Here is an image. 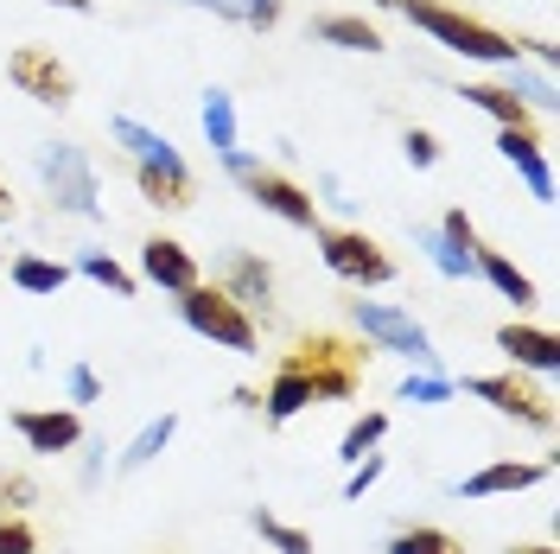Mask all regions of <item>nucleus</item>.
I'll return each instance as SVG.
<instances>
[{"label":"nucleus","mask_w":560,"mask_h":554,"mask_svg":"<svg viewBox=\"0 0 560 554\" xmlns=\"http://www.w3.org/2000/svg\"><path fill=\"white\" fill-rule=\"evenodd\" d=\"M497 350L510 357V370H535V377H555L560 370V338L548 332V325L510 319V325H497Z\"/></svg>","instance_id":"nucleus-14"},{"label":"nucleus","mask_w":560,"mask_h":554,"mask_svg":"<svg viewBox=\"0 0 560 554\" xmlns=\"http://www.w3.org/2000/svg\"><path fill=\"white\" fill-rule=\"evenodd\" d=\"M465 395H478V402H490L503 420H523V427H535V434H555V402L535 389V382H523V370H490V377H465Z\"/></svg>","instance_id":"nucleus-8"},{"label":"nucleus","mask_w":560,"mask_h":554,"mask_svg":"<svg viewBox=\"0 0 560 554\" xmlns=\"http://www.w3.org/2000/svg\"><path fill=\"white\" fill-rule=\"evenodd\" d=\"M471 268H478V275H485L490 287L503 293V300H516V312L541 300V287H535V280H528L523 268L510 262V255H503V249H485V243H478V249H471Z\"/></svg>","instance_id":"nucleus-17"},{"label":"nucleus","mask_w":560,"mask_h":554,"mask_svg":"<svg viewBox=\"0 0 560 554\" xmlns=\"http://www.w3.org/2000/svg\"><path fill=\"white\" fill-rule=\"evenodd\" d=\"M108 135L128 147V160H135V185H140V198H147L153 210H191L198 205V178H191V166L178 160V147L166 135H153V128L135 122V115H115Z\"/></svg>","instance_id":"nucleus-1"},{"label":"nucleus","mask_w":560,"mask_h":554,"mask_svg":"<svg viewBox=\"0 0 560 554\" xmlns=\"http://www.w3.org/2000/svg\"><path fill=\"white\" fill-rule=\"evenodd\" d=\"M510 554H560V549H555V542H516Z\"/></svg>","instance_id":"nucleus-37"},{"label":"nucleus","mask_w":560,"mask_h":554,"mask_svg":"<svg viewBox=\"0 0 560 554\" xmlns=\"http://www.w3.org/2000/svg\"><path fill=\"white\" fill-rule=\"evenodd\" d=\"M383 472H388V459H383V452H363V459L350 465V478H345V497H350V504H357V497H363V490L376 485Z\"/></svg>","instance_id":"nucleus-33"},{"label":"nucleus","mask_w":560,"mask_h":554,"mask_svg":"<svg viewBox=\"0 0 560 554\" xmlns=\"http://www.w3.org/2000/svg\"><path fill=\"white\" fill-rule=\"evenodd\" d=\"M140 280H153V287H166V293H185V287H198V255L178 243V236H147L140 243Z\"/></svg>","instance_id":"nucleus-15"},{"label":"nucleus","mask_w":560,"mask_h":554,"mask_svg":"<svg viewBox=\"0 0 560 554\" xmlns=\"http://www.w3.org/2000/svg\"><path fill=\"white\" fill-rule=\"evenodd\" d=\"M38 178H45V192H51L58 210H70V217H103V205H96V166H90V153L77 140H45L38 147Z\"/></svg>","instance_id":"nucleus-7"},{"label":"nucleus","mask_w":560,"mask_h":554,"mask_svg":"<svg viewBox=\"0 0 560 554\" xmlns=\"http://www.w3.org/2000/svg\"><path fill=\"white\" fill-rule=\"evenodd\" d=\"M541 478H555V465L548 459H490V465H478L471 478H458L453 497H510V490H528V485H541Z\"/></svg>","instance_id":"nucleus-12"},{"label":"nucleus","mask_w":560,"mask_h":554,"mask_svg":"<svg viewBox=\"0 0 560 554\" xmlns=\"http://www.w3.org/2000/svg\"><path fill=\"white\" fill-rule=\"evenodd\" d=\"M7 217H13V192H7V185H0V223H7Z\"/></svg>","instance_id":"nucleus-38"},{"label":"nucleus","mask_w":560,"mask_h":554,"mask_svg":"<svg viewBox=\"0 0 560 554\" xmlns=\"http://www.w3.org/2000/svg\"><path fill=\"white\" fill-rule=\"evenodd\" d=\"M388 554H465L453 529H433V522H408V529H395L388 535Z\"/></svg>","instance_id":"nucleus-23"},{"label":"nucleus","mask_w":560,"mask_h":554,"mask_svg":"<svg viewBox=\"0 0 560 554\" xmlns=\"http://www.w3.org/2000/svg\"><path fill=\"white\" fill-rule=\"evenodd\" d=\"M0 554H38V529L26 517H0Z\"/></svg>","instance_id":"nucleus-32"},{"label":"nucleus","mask_w":560,"mask_h":554,"mask_svg":"<svg viewBox=\"0 0 560 554\" xmlns=\"http://www.w3.org/2000/svg\"><path fill=\"white\" fill-rule=\"evenodd\" d=\"M205 135L217 153H236V103H230V90H205Z\"/></svg>","instance_id":"nucleus-27"},{"label":"nucleus","mask_w":560,"mask_h":554,"mask_svg":"<svg viewBox=\"0 0 560 554\" xmlns=\"http://www.w3.org/2000/svg\"><path fill=\"white\" fill-rule=\"evenodd\" d=\"M7 77H13L20 96H33V103H45V108H65L70 96H77V77H70V65L51 45H13V51H7Z\"/></svg>","instance_id":"nucleus-9"},{"label":"nucleus","mask_w":560,"mask_h":554,"mask_svg":"<svg viewBox=\"0 0 560 554\" xmlns=\"http://www.w3.org/2000/svg\"><path fill=\"white\" fill-rule=\"evenodd\" d=\"M446 395H453V377H440V370H420L401 382V402H420V408H440Z\"/></svg>","instance_id":"nucleus-29"},{"label":"nucleus","mask_w":560,"mask_h":554,"mask_svg":"<svg viewBox=\"0 0 560 554\" xmlns=\"http://www.w3.org/2000/svg\"><path fill=\"white\" fill-rule=\"evenodd\" d=\"M77 268L96 280V287H108L115 300H135V287H140V280L128 275V268H121L115 255H108V249H83V255H77Z\"/></svg>","instance_id":"nucleus-25"},{"label":"nucleus","mask_w":560,"mask_h":554,"mask_svg":"<svg viewBox=\"0 0 560 554\" xmlns=\"http://www.w3.org/2000/svg\"><path fill=\"white\" fill-rule=\"evenodd\" d=\"M7 280H13L20 293H65L70 268L51 262V255H13V262H7Z\"/></svg>","instance_id":"nucleus-21"},{"label":"nucleus","mask_w":560,"mask_h":554,"mask_svg":"<svg viewBox=\"0 0 560 554\" xmlns=\"http://www.w3.org/2000/svg\"><path fill=\"white\" fill-rule=\"evenodd\" d=\"M497 153L528 178L535 205H555V173H548V153H541V128H503L497 135Z\"/></svg>","instance_id":"nucleus-16"},{"label":"nucleus","mask_w":560,"mask_h":554,"mask_svg":"<svg viewBox=\"0 0 560 554\" xmlns=\"http://www.w3.org/2000/svg\"><path fill=\"white\" fill-rule=\"evenodd\" d=\"M243 192L268 210V217H280V223H293V230H318V198L313 192H300V185H293L287 173H275V166H248Z\"/></svg>","instance_id":"nucleus-10"},{"label":"nucleus","mask_w":560,"mask_h":554,"mask_svg":"<svg viewBox=\"0 0 560 554\" xmlns=\"http://www.w3.org/2000/svg\"><path fill=\"white\" fill-rule=\"evenodd\" d=\"M318 395H313V382L300 377V370H287V363H275V382H268V395H261V420L268 427H287L293 415H306Z\"/></svg>","instance_id":"nucleus-18"},{"label":"nucleus","mask_w":560,"mask_h":554,"mask_svg":"<svg viewBox=\"0 0 560 554\" xmlns=\"http://www.w3.org/2000/svg\"><path fill=\"white\" fill-rule=\"evenodd\" d=\"M217 287H223V293L248 312V319H255V312H261V319H275V268H268L261 255L236 249V255L223 262V280H217Z\"/></svg>","instance_id":"nucleus-13"},{"label":"nucleus","mask_w":560,"mask_h":554,"mask_svg":"<svg viewBox=\"0 0 560 554\" xmlns=\"http://www.w3.org/2000/svg\"><path fill=\"white\" fill-rule=\"evenodd\" d=\"M45 7H65V13H96V0H45Z\"/></svg>","instance_id":"nucleus-36"},{"label":"nucleus","mask_w":560,"mask_h":554,"mask_svg":"<svg viewBox=\"0 0 560 554\" xmlns=\"http://www.w3.org/2000/svg\"><path fill=\"white\" fill-rule=\"evenodd\" d=\"M401 153H408V166L427 173V166H440V135H433V128H408V135H401Z\"/></svg>","instance_id":"nucleus-31"},{"label":"nucleus","mask_w":560,"mask_h":554,"mask_svg":"<svg viewBox=\"0 0 560 554\" xmlns=\"http://www.w3.org/2000/svg\"><path fill=\"white\" fill-rule=\"evenodd\" d=\"M65 389H70V402H77V408L103 395V382H96V370H90V363H70V370H65Z\"/></svg>","instance_id":"nucleus-35"},{"label":"nucleus","mask_w":560,"mask_h":554,"mask_svg":"<svg viewBox=\"0 0 560 554\" xmlns=\"http://www.w3.org/2000/svg\"><path fill=\"white\" fill-rule=\"evenodd\" d=\"M458 96H465L471 108H485L497 128H535V108H528L516 90H503V83H465Z\"/></svg>","instance_id":"nucleus-20"},{"label":"nucleus","mask_w":560,"mask_h":554,"mask_svg":"<svg viewBox=\"0 0 560 554\" xmlns=\"http://www.w3.org/2000/svg\"><path fill=\"white\" fill-rule=\"evenodd\" d=\"M178 319H185L198 338H210V345H223V350H243V357H255V345H261V325H255L217 280L185 287V293H178Z\"/></svg>","instance_id":"nucleus-4"},{"label":"nucleus","mask_w":560,"mask_h":554,"mask_svg":"<svg viewBox=\"0 0 560 554\" xmlns=\"http://www.w3.org/2000/svg\"><path fill=\"white\" fill-rule=\"evenodd\" d=\"M313 38L318 45H338V51H383V26H370L363 13H318L313 20Z\"/></svg>","instance_id":"nucleus-19"},{"label":"nucleus","mask_w":560,"mask_h":554,"mask_svg":"<svg viewBox=\"0 0 560 554\" xmlns=\"http://www.w3.org/2000/svg\"><path fill=\"white\" fill-rule=\"evenodd\" d=\"M383 434H388V415H383V408H363V415L345 427V440H338V459H345V465H357L363 452L383 447Z\"/></svg>","instance_id":"nucleus-24"},{"label":"nucleus","mask_w":560,"mask_h":554,"mask_svg":"<svg viewBox=\"0 0 560 554\" xmlns=\"http://www.w3.org/2000/svg\"><path fill=\"white\" fill-rule=\"evenodd\" d=\"M376 7H388V13H408L420 33H433L446 51H458V58H478V65H516L523 58V45L516 38H503L497 26H485V20H471L465 7H446V0H376Z\"/></svg>","instance_id":"nucleus-2"},{"label":"nucleus","mask_w":560,"mask_h":554,"mask_svg":"<svg viewBox=\"0 0 560 554\" xmlns=\"http://www.w3.org/2000/svg\"><path fill=\"white\" fill-rule=\"evenodd\" d=\"M0 268H7V255H0Z\"/></svg>","instance_id":"nucleus-39"},{"label":"nucleus","mask_w":560,"mask_h":554,"mask_svg":"<svg viewBox=\"0 0 560 554\" xmlns=\"http://www.w3.org/2000/svg\"><path fill=\"white\" fill-rule=\"evenodd\" d=\"M370 357H376V350L363 345V338H345V332H306V338H293V350H287L280 363L313 382L318 402H350V395L363 389Z\"/></svg>","instance_id":"nucleus-3"},{"label":"nucleus","mask_w":560,"mask_h":554,"mask_svg":"<svg viewBox=\"0 0 560 554\" xmlns=\"http://www.w3.org/2000/svg\"><path fill=\"white\" fill-rule=\"evenodd\" d=\"M415 236H420V249L433 255V268H440L446 280H471V275H478V268H471V255H465V249H453L440 230H427V223H420Z\"/></svg>","instance_id":"nucleus-28"},{"label":"nucleus","mask_w":560,"mask_h":554,"mask_svg":"<svg viewBox=\"0 0 560 554\" xmlns=\"http://www.w3.org/2000/svg\"><path fill=\"white\" fill-rule=\"evenodd\" d=\"M230 20L248 33H268V26H280V0H230Z\"/></svg>","instance_id":"nucleus-30"},{"label":"nucleus","mask_w":560,"mask_h":554,"mask_svg":"<svg viewBox=\"0 0 560 554\" xmlns=\"http://www.w3.org/2000/svg\"><path fill=\"white\" fill-rule=\"evenodd\" d=\"M350 325L363 332L370 350H395V357H408V363H420V370H440L433 338H427V325H420L415 312L383 307V300H350Z\"/></svg>","instance_id":"nucleus-6"},{"label":"nucleus","mask_w":560,"mask_h":554,"mask_svg":"<svg viewBox=\"0 0 560 554\" xmlns=\"http://www.w3.org/2000/svg\"><path fill=\"white\" fill-rule=\"evenodd\" d=\"M13 434L38 452V459H58V452L83 447V415L77 408H13Z\"/></svg>","instance_id":"nucleus-11"},{"label":"nucleus","mask_w":560,"mask_h":554,"mask_svg":"<svg viewBox=\"0 0 560 554\" xmlns=\"http://www.w3.org/2000/svg\"><path fill=\"white\" fill-rule=\"evenodd\" d=\"M440 236H446V243L453 249H465V255H471V249H478V223H471V217H465V210H446V217H440Z\"/></svg>","instance_id":"nucleus-34"},{"label":"nucleus","mask_w":560,"mask_h":554,"mask_svg":"<svg viewBox=\"0 0 560 554\" xmlns=\"http://www.w3.org/2000/svg\"><path fill=\"white\" fill-rule=\"evenodd\" d=\"M173 434H178V415H160V420H147L135 440H128V452L115 459V472H140V465H153L160 452L173 447Z\"/></svg>","instance_id":"nucleus-22"},{"label":"nucleus","mask_w":560,"mask_h":554,"mask_svg":"<svg viewBox=\"0 0 560 554\" xmlns=\"http://www.w3.org/2000/svg\"><path fill=\"white\" fill-rule=\"evenodd\" d=\"M318 255H325V268L350 287H388L395 280V255H388L370 230H357V223H318Z\"/></svg>","instance_id":"nucleus-5"},{"label":"nucleus","mask_w":560,"mask_h":554,"mask_svg":"<svg viewBox=\"0 0 560 554\" xmlns=\"http://www.w3.org/2000/svg\"><path fill=\"white\" fill-rule=\"evenodd\" d=\"M248 529H255L275 554H313V535H306V529H293V522H280L275 510H248Z\"/></svg>","instance_id":"nucleus-26"}]
</instances>
